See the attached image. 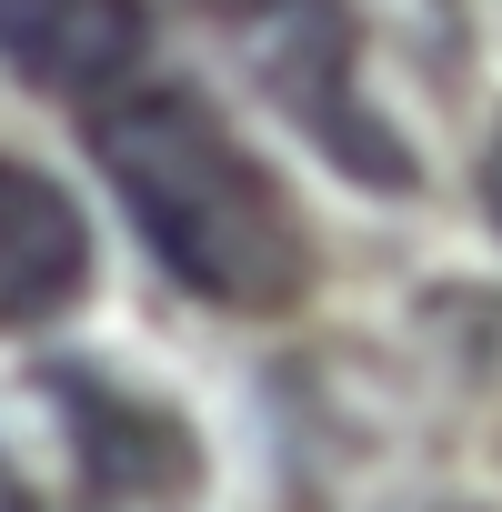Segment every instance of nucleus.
Returning a JSON list of instances; mask_svg holds the SVG:
<instances>
[{
	"instance_id": "obj_2",
	"label": "nucleus",
	"mask_w": 502,
	"mask_h": 512,
	"mask_svg": "<svg viewBox=\"0 0 502 512\" xmlns=\"http://www.w3.org/2000/svg\"><path fill=\"white\" fill-rule=\"evenodd\" d=\"M251 41V81L272 91V111L362 191H412V151L382 121V101L362 91V51H352V11L342 0H251L241 11Z\"/></svg>"
},
{
	"instance_id": "obj_1",
	"label": "nucleus",
	"mask_w": 502,
	"mask_h": 512,
	"mask_svg": "<svg viewBox=\"0 0 502 512\" xmlns=\"http://www.w3.org/2000/svg\"><path fill=\"white\" fill-rule=\"evenodd\" d=\"M91 161L141 251L211 312H292L312 292V231L282 171L201 91H121L91 111Z\"/></svg>"
},
{
	"instance_id": "obj_4",
	"label": "nucleus",
	"mask_w": 502,
	"mask_h": 512,
	"mask_svg": "<svg viewBox=\"0 0 502 512\" xmlns=\"http://www.w3.org/2000/svg\"><path fill=\"white\" fill-rule=\"evenodd\" d=\"M151 51L141 0H0V61L51 101H101Z\"/></svg>"
},
{
	"instance_id": "obj_3",
	"label": "nucleus",
	"mask_w": 502,
	"mask_h": 512,
	"mask_svg": "<svg viewBox=\"0 0 502 512\" xmlns=\"http://www.w3.org/2000/svg\"><path fill=\"white\" fill-rule=\"evenodd\" d=\"M51 402L71 412L81 462H91V482H101L111 502H181V492L201 482L191 422H171L161 402H141V392H121V382H101L91 362H61V372H51Z\"/></svg>"
},
{
	"instance_id": "obj_7",
	"label": "nucleus",
	"mask_w": 502,
	"mask_h": 512,
	"mask_svg": "<svg viewBox=\"0 0 502 512\" xmlns=\"http://www.w3.org/2000/svg\"><path fill=\"white\" fill-rule=\"evenodd\" d=\"M0 512H41V502H31V482H21L11 462H0Z\"/></svg>"
},
{
	"instance_id": "obj_6",
	"label": "nucleus",
	"mask_w": 502,
	"mask_h": 512,
	"mask_svg": "<svg viewBox=\"0 0 502 512\" xmlns=\"http://www.w3.org/2000/svg\"><path fill=\"white\" fill-rule=\"evenodd\" d=\"M482 211H492V231H502V121H492V141H482Z\"/></svg>"
},
{
	"instance_id": "obj_5",
	"label": "nucleus",
	"mask_w": 502,
	"mask_h": 512,
	"mask_svg": "<svg viewBox=\"0 0 502 512\" xmlns=\"http://www.w3.org/2000/svg\"><path fill=\"white\" fill-rule=\"evenodd\" d=\"M81 282H91L81 201L31 161H0V332H31V322L71 312Z\"/></svg>"
}]
</instances>
